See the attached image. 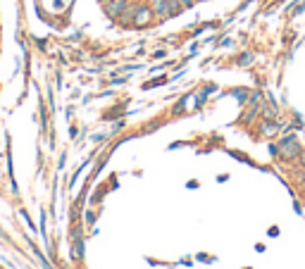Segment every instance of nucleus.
I'll list each match as a JSON object with an SVG mask.
<instances>
[{
	"instance_id": "nucleus-11",
	"label": "nucleus",
	"mask_w": 305,
	"mask_h": 269,
	"mask_svg": "<svg viewBox=\"0 0 305 269\" xmlns=\"http://www.w3.org/2000/svg\"><path fill=\"white\" fill-rule=\"evenodd\" d=\"M294 181L296 186H305V167H296L294 169Z\"/></svg>"
},
{
	"instance_id": "nucleus-13",
	"label": "nucleus",
	"mask_w": 305,
	"mask_h": 269,
	"mask_svg": "<svg viewBox=\"0 0 305 269\" xmlns=\"http://www.w3.org/2000/svg\"><path fill=\"white\" fill-rule=\"evenodd\" d=\"M186 100H188V96H184V98H181V100H179V103H176V105H174V115H181V112H184V108H186Z\"/></svg>"
},
{
	"instance_id": "nucleus-2",
	"label": "nucleus",
	"mask_w": 305,
	"mask_h": 269,
	"mask_svg": "<svg viewBox=\"0 0 305 269\" xmlns=\"http://www.w3.org/2000/svg\"><path fill=\"white\" fill-rule=\"evenodd\" d=\"M152 19H155V14H152V7L148 0H139V7H136V17H134V29H148L152 26Z\"/></svg>"
},
{
	"instance_id": "nucleus-7",
	"label": "nucleus",
	"mask_w": 305,
	"mask_h": 269,
	"mask_svg": "<svg viewBox=\"0 0 305 269\" xmlns=\"http://www.w3.org/2000/svg\"><path fill=\"white\" fill-rule=\"evenodd\" d=\"M260 119H279V110H277L272 98L265 96V100H262V105H260Z\"/></svg>"
},
{
	"instance_id": "nucleus-9",
	"label": "nucleus",
	"mask_w": 305,
	"mask_h": 269,
	"mask_svg": "<svg viewBox=\"0 0 305 269\" xmlns=\"http://www.w3.org/2000/svg\"><path fill=\"white\" fill-rule=\"evenodd\" d=\"M253 62H255V55H253L251 50H246V53H241L239 57H236V65L239 67H251Z\"/></svg>"
},
{
	"instance_id": "nucleus-5",
	"label": "nucleus",
	"mask_w": 305,
	"mask_h": 269,
	"mask_svg": "<svg viewBox=\"0 0 305 269\" xmlns=\"http://www.w3.org/2000/svg\"><path fill=\"white\" fill-rule=\"evenodd\" d=\"M136 7H139V0H129V5L124 7V12L120 14L117 24L124 29H134V17H136Z\"/></svg>"
},
{
	"instance_id": "nucleus-15",
	"label": "nucleus",
	"mask_w": 305,
	"mask_h": 269,
	"mask_svg": "<svg viewBox=\"0 0 305 269\" xmlns=\"http://www.w3.org/2000/svg\"><path fill=\"white\" fill-rule=\"evenodd\" d=\"M270 152H272V157H279V145L272 143V145H270Z\"/></svg>"
},
{
	"instance_id": "nucleus-16",
	"label": "nucleus",
	"mask_w": 305,
	"mask_h": 269,
	"mask_svg": "<svg viewBox=\"0 0 305 269\" xmlns=\"http://www.w3.org/2000/svg\"><path fill=\"white\" fill-rule=\"evenodd\" d=\"M164 55H167V50H155V53H152V60H160Z\"/></svg>"
},
{
	"instance_id": "nucleus-14",
	"label": "nucleus",
	"mask_w": 305,
	"mask_h": 269,
	"mask_svg": "<svg viewBox=\"0 0 305 269\" xmlns=\"http://www.w3.org/2000/svg\"><path fill=\"white\" fill-rule=\"evenodd\" d=\"M196 2H198V0H179V5H181L184 10H191V7H193Z\"/></svg>"
},
{
	"instance_id": "nucleus-8",
	"label": "nucleus",
	"mask_w": 305,
	"mask_h": 269,
	"mask_svg": "<svg viewBox=\"0 0 305 269\" xmlns=\"http://www.w3.org/2000/svg\"><path fill=\"white\" fill-rule=\"evenodd\" d=\"M215 88H217L215 84H205V86L200 88V93H198V98H196V105H198V108H203V103H205L207 96H210V93H212Z\"/></svg>"
},
{
	"instance_id": "nucleus-6",
	"label": "nucleus",
	"mask_w": 305,
	"mask_h": 269,
	"mask_svg": "<svg viewBox=\"0 0 305 269\" xmlns=\"http://www.w3.org/2000/svg\"><path fill=\"white\" fill-rule=\"evenodd\" d=\"M155 14V24H162L169 19V12H167V0H148Z\"/></svg>"
},
{
	"instance_id": "nucleus-10",
	"label": "nucleus",
	"mask_w": 305,
	"mask_h": 269,
	"mask_svg": "<svg viewBox=\"0 0 305 269\" xmlns=\"http://www.w3.org/2000/svg\"><path fill=\"white\" fill-rule=\"evenodd\" d=\"M167 12H169V19H172V17H179L184 12V7L179 5V0H167Z\"/></svg>"
},
{
	"instance_id": "nucleus-12",
	"label": "nucleus",
	"mask_w": 305,
	"mask_h": 269,
	"mask_svg": "<svg viewBox=\"0 0 305 269\" xmlns=\"http://www.w3.org/2000/svg\"><path fill=\"white\" fill-rule=\"evenodd\" d=\"M162 84H167V76H160V79H152V81H146V84H143V88H152V86H162Z\"/></svg>"
},
{
	"instance_id": "nucleus-1",
	"label": "nucleus",
	"mask_w": 305,
	"mask_h": 269,
	"mask_svg": "<svg viewBox=\"0 0 305 269\" xmlns=\"http://www.w3.org/2000/svg\"><path fill=\"white\" fill-rule=\"evenodd\" d=\"M279 157L277 160H282L286 162V164H294L296 160H303V145H301V140L296 138V134H286V136H282L279 138Z\"/></svg>"
},
{
	"instance_id": "nucleus-3",
	"label": "nucleus",
	"mask_w": 305,
	"mask_h": 269,
	"mask_svg": "<svg viewBox=\"0 0 305 269\" xmlns=\"http://www.w3.org/2000/svg\"><path fill=\"white\" fill-rule=\"evenodd\" d=\"M282 131V124H279V119H260V124H258V136L255 138H274L277 134Z\"/></svg>"
},
{
	"instance_id": "nucleus-4",
	"label": "nucleus",
	"mask_w": 305,
	"mask_h": 269,
	"mask_svg": "<svg viewBox=\"0 0 305 269\" xmlns=\"http://www.w3.org/2000/svg\"><path fill=\"white\" fill-rule=\"evenodd\" d=\"M129 5V0H108V2H100V7L105 12V17L112 19V22H117L120 19V14L124 12V7Z\"/></svg>"
}]
</instances>
